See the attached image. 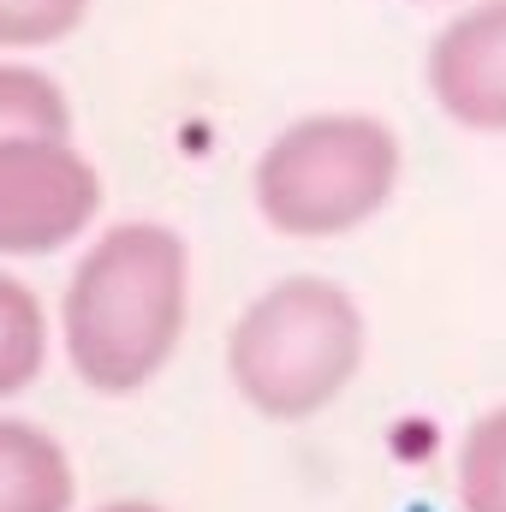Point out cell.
I'll return each mask as SVG.
<instances>
[{
  "label": "cell",
  "mask_w": 506,
  "mask_h": 512,
  "mask_svg": "<svg viewBox=\"0 0 506 512\" xmlns=\"http://www.w3.org/2000/svg\"><path fill=\"white\" fill-rule=\"evenodd\" d=\"M459 512H506V399L477 411L453 453Z\"/></svg>",
  "instance_id": "8"
},
{
  "label": "cell",
  "mask_w": 506,
  "mask_h": 512,
  "mask_svg": "<svg viewBox=\"0 0 506 512\" xmlns=\"http://www.w3.org/2000/svg\"><path fill=\"white\" fill-rule=\"evenodd\" d=\"M399 131L376 114L322 108L280 126L251 167V203L280 239H346L393 203Z\"/></svg>",
  "instance_id": "3"
},
{
  "label": "cell",
  "mask_w": 506,
  "mask_h": 512,
  "mask_svg": "<svg viewBox=\"0 0 506 512\" xmlns=\"http://www.w3.org/2000/svg\"><path fill=\"white\" fill-rule=\"evenodd\" d=\"M78 465L66 441L30 417L0 411V512H72Z\"/></svg>",
  "instance_id": "6"
},
{
  "label": "cell",
  "mask_w": 506,
  "mask_h": 512,
  "mask_svg": "<svg viewBox=\"0 0 506 512\" xmlns=\"http://www.w3.org/2000/svg\"><path fill=\"white\" fill-rule=\"evenodd\" d=\"M423 90L453 126L506 137V0H471L435 30Z\"/></svg>",
  "instance_id": "5"
},
{
  "label": "cell",
  "mask_w": 506,
  "mask_h": 512,
  "mask_svg": "<svg viewBox=\"0 0 506 512\" xmlns=\"http://www.w3.org/2000/svg\"><path fill=\"white\" fill-rule=\"evenodd\" d=\"M48 370V304L30 280L0 268V405L30 393Z\"/></svg>",
  "instance_id": "7"
},
{
  "label": "cell",
  "mask_w": 506,
  "mask_h": 512,
  "mask_svg": "<svg viewBox=\"0 0 506 512\" xmlns=\"http://www.w3.org/2000/svg\"><path fill=\"white\" fill-rule=\"evenodd\" d=\"M185 328L191 245L167 221H114L78 251L60 292V352L90 393H143L173 364Z\"/></svg>",
  "instance_id": "1"
},
{
  "label": "cell",
  "mask_w": 506,
  "mask_h": 512,
  "mask_svg": "<svg viewBox=\"0 0 506 512\" xmlns=\"http://www.w3.org/2000/svg\"><path fill=\"white\" fill-rule=\"evenodd\" d=\"M370 358L364 304L328 274L262 286L227 328V382L268 423H310L346 399Z\"/></svg>",
  "instance_id": "2"
},
{
  "label": "cell",
  "mask_w": 506,
  "mask_h": 512,
  "mask_svg": "<svg viewBox=\"0 0 506 512\" xmlns=\"http://www.w3.org/2000/svg\"><path fill=\"white\" fill-rule=\"evenodd\" d=\"M90 512H167L161 501H137V495H126V501H102V507H90Z\"/></svg>",
  "instance_id": "11"
},
{
  "label": "cell",
  "mask_w": 506,
  "mask_h": 512,
  "mask_svg": "<svg viewBox=\"0 0 506 512\" xmlns=\"http://www.w3.org/2000/svg\"><path fill=\"white\" fill-rule=\"evenodd\" d=\"M96 0H0V54H36L66 42Z\"/></svg>",
  "instance_id": "10"
},
{
  "label": "cell",
  "mask_w": 506,
  "mask_h": 512,
  "mask_svg": "<svg viewBox=\"0 0 506 512\" xmlns=\"http://www.w3.org/2000/svg\"><path fill=\"white\" fill-rule=\"evenodd\" d=\"M6 137H72V102L54 72L0 60V143Z\"/></svg>",
  "instance_id": "9"
},
{
  "label": "cell",
  "mask_w": 506,
  "mask_h": 512,
  "mask_svg": "<svg viewBox=\"0 0 506 512\" xmlns=\"http://www.w3.org/2000/svg\"><path fill=\"white\" fill-rule=\"evenodd\" d=\"M102 173L72 137H6L0 143V268L54 256L90 239L102 215Z\"/></svg>",
  "instance_id": "4"
}]
</instances>
